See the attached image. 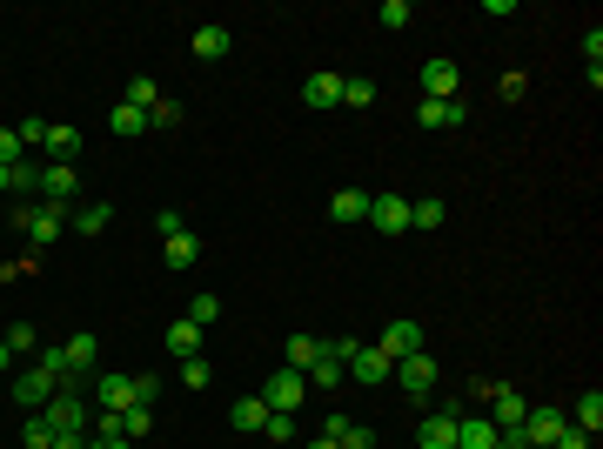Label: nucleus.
Segmentation results:
<instances>
[{
  "label": "nucleus",
  "instance_id": "nucleus-33",
  "mask_svg": "<svg viewBox=\"0 0 603 449\" xmlns=\"http://www.w3.org/2000/svg\"><path fill=\"white\" fill-rule=\"evenodd\" d=\"M108 128H114V135H148V114H141V108H128V101H121V108L108 114Z\"/></svg>",
  "mask_w": 603,
  "mask_h": 449
},
{
  "label": "nucleus",
  "instance_id": "nucleus-38",
  "mask_svg": "<svg viewBox=\"0 0 603 449\" xmlns=\"http://www.w3.org/2000/svg\"><path fill=\"white\" fill-rule=\"evenodd\" d=\"M27 449H54V423H47V416H27Z\"/></svg>",
  "mask_w": 603,
  "mask_h": 449
},
{
  "label": "nucleus",
  "instance_id": "nucleus-9",
  "mask_svg": "<svg viewBox=\"0 0 603 449\" xmlns=\"http://www.w3.org/2000/svg\"><path fill=\"white\" fill-rule=\"evenodd\" d=\"M389 376H396L409 396H429V389H436V356H429V349H416V356H402Z\"/></svg>",
  "mask_w": 603,
  "mask_h": 449
},
{
  "label": "nucleus",
  "instance_id": "nucleus-44",
  "mask_svg": "<svg viewBox=\"0 0 603 449\" xmlns=\"http://www.w3.org/2000/svg\"><path fill=\"white\" fill-rule=\"evenodd\" d=\"M21 155H27V148H21V135H14V128H0V168H14Z\"/></svg>",
  "mask_w": 603,
  "mask_h": 449
},
{
  "label": "nucleus",
  "instance_id": "nucleus-49",
  "mask_svg": "<svg viewBox=\"0 0 603 449\" xmlns=\"http://www.w3.org/2000/svg\"><path fill=\"white\" fill-rule=\"evenodd\" d=\"M155 396H161V382H155V376H134V403L155 409Z\"/></svg>",
  "mask_w": 603,
  "mask_h": 449
},
{
  "label": "nucleus",
  "instance_id": "nucleus-47",
  "mask_svg": "<svg viewBox=\"0 0 603 449\" xmlns=\"http://www.w3.org/2000/svg\"><path fill=\"white\" fill-rule=\"evenodd\" d=\"M342 449H376V429H369V423H349V436H342Z\"/></svg>",
  "mask_w": 603,
  "mask_h": 449
},
{
  "label": "nucleus",
  "instance_id": "nucleus-19",
  "mask_svg": "<svg viewBox=\"0 0 603 449\" xmlns=\"http://www.w3.org/2000/svg\"><path fill=\"white\" fill-rule=\"evenodd\" d=\"M456 449H496V423L490 416H456Z\"/></svg>",
  "mask_w": 603,
  "mask_h": 449
},
{
  "label": "nucleus",
  "instance_id": "nucleus-10",
  "mask_svg": "<svg viewBox=\"0 0 603 449\" xmlns=\"http://www.w3.org/2000/svg\"><path fill=\"white\" fill-rule=\"evenodd\" d=\"M463 94V68L456 61H423V101H456Z\"/></svg>",
  "mask_w": 603,
  "mask_h": 449
},
{
  "label": "nucleus",
  "instance_id": "nucleus-54",
  "mask_svg": "<svg viewBox=\"0 0 603 449\" xmlns=\"http://www.w3.org/2000/svg\"><path fill=\"white\" fill-rule=\"evenodd\" d=\"M302 449H342V443H329V436H315V443H302Z\"/></svg>",
  "mask_w": 603,
  "mask_h": 449
},
{
  "label": "nucleus",
  "instance_id": "nucleus-51",
  "mask_svg": "<svg viewBox=\"0 0 603 449\" xmlns=\"http://www.w3.org/2000/svg\"><path fill=\"white\" fill-rule=\"evenodd\" d=\"M88 449H134V443H114V436H88Z\"/></svg>",
  "mask_w": 603,
  "mask_h": 449
},
{
  "label": "nucleus",
  "instance_id": "nucleus-22",
  "mask_svg": "<svg viewBox=\"0 0 603 449\" xmlns=\"http://www.w3.org/2000/svg\"><path fill=\"white\" fill-rule=\"evenodd\" d=\"M302 101H309V108H335V101H342V74H309V81H302Z\"/></svg>",
  "mask_w": 603,
  "mask_h": 449
},
{
  "label": "nucleus",
  "instance_id": "nucleus-50",
  "mask_svg": "<svg viewBox=\"0 0 603 449\" xmlns=\"http://www.w3.org/2000/svg\"><path fill=\"white\" fill-rule=\"evenodd\" d=\"M54 449H88V436H67V429H54Z\"/></svg>",
  "mask_w": 603,
  "mask_h": 449
},
{
  "label": "nucleus",
  "instance_id": "nucleus-8",
  "mask_svg": "<svg viewBox=\"0 0 603 449\" xmlns=\"http://www.w3.org/2000/svg\"><path fill=\"white\" fill-rule=\"evenodd\" d=\"M563 429H570V416H563V409L530 403V416H523V429H516V436H523V443H557Z\"/></svg>",
  "mask_w": 603,
  "mask_h": 449
},
{
  "label": "nucleus",
  "instance_id": "nucleus-29",
  "mask_svg": "<svg viewBox=\"0 0 603 449\" xmlns=\"http://www.w3.org/2000/svg\"><path fill=\"white\" fill-rule=\"evenodd\" d=\"M443 215H449V208L436 202V195H423V202H409V228H416V235H429V228H443Z\"/></svg>",
  "mask_w": 603,
  "mask_h": 449
},
{
  "label": "nucleus",
  "instance_id": "nucleus-55",
  "mask_svg": "<svg viewBox=\"0 0 603 449\" xmlns=\"http://www.w3.org/2000/svg\"><path fill=\"white\" fill-rule=\"evenodd\" d=\"M523 449H550V443H523Z\"/></svg>",
  "mask_w": 603,
  "mask_h": 449
},
{
  "label": "nucleus",
  "instance_id": "nucleus-28",
  "mask_svg": "<svg viewBox=\"0 0 603 449\" xmlns=\"http://www.w3.org/2000/svg\"><path fill=\"white\" fill-rule=\"evenodd\" d=\"M329 215L335 222H369V195H362V188H342V195L329 202Z\"/></svg>",
  "mask_w": 603,
  "mask_h": 449
},
{
  "label": "nucleus",
  "instance_id": "nucleus-42",
  "mask_svg": "<svg viewBox=\"0 0 603 449\" xmlns=\"http://www.w3.org/2000/svg\"><path fill=\"white\" fill-rule=\"evenodd\" d=\"M14 135H21V148H41V141H47V121H41V114H27Z\"/></svg>",
  "mask_w": 603,
  "mask_h": 449
},
{
  "label": "nucleus",
  "instance_id": "nucleus-31",
  "mask_svg": "<svg viewBox=\"0 0 603 449\" xmlns=\"http://www.w3.org/2000/svg\"><path fill=\"white\" fill-rule=\"evenodd\" d=\"M188 322H195V329H215V322H222V302H215V289H201L195 302H188Z\"/></svg>",
  "mask_w": 603,
  "mask_h": 449
},
{
  "label": "nucleus",
  "instance_id": "nucleus-41",
  "mask_svg": "<svg viewBox=\"0 0 603 449\" xmlns=\"http://www.w3.org/2000/svg\"><path fill=\"white\" fill-rule=\"evenodd\" d=\"M349 423H356L349 409H329V416H322V436H329V443H342V436H349Z\"/></svg>",
  "mask_w": 603,
  "mask_h": 449
},
{
  "label": "nucleus",
  "instance_id": "nucleus-35",
  "mask_svg": "<svg viewBox=\"0 0 603 449\" xmlns=\"http://www.w3.org/2000/svg\"><path fill=\"white\" fill-rule=\"evenodd\" d=\"M7 349H14V356H34V349H41V336H34V322H14V329H7Z\"/></svg>",
  "mask_w": 603,
  "mask_h": 449
},
{
  "label": "nucleus",
  "instance_id": "nucleus-13",
  "mask_svg": "<svg viewBox=\"0 0 603 449\" xmlns=\"http://www.w3.org/2000/svg\"><path fill=\"white\" fill-rule=\"evenodd\" d=\"M456 416H463V409H429L423 429H416V443L423 449H456Z\"/></svg>",
  "mask_w": 603,
  "mask_h": 449
},
{
  "label": "nucleus",
  "instance_id": "nucleus-53",
  "mask_svg": "<svg viewBox=\"0 0 603 449\" xmlns=\"http://www.w3.org/2000/svg\"><path fill=\"white\" fill-rule=\"evenodd\" d=\"M7 369H14V349H7V342H0V376H7Z\"/></svg>",
  "mask_w": 603,
  "mask_h": 449
},
{
  "label": "nucleus",
  "instance_id": "nucleus-43",
  "mask_svg": "<svg viewBox=\"0 0 603 449\" xmlns=\"http://www.w3.org/2000/svg\"><path fill=\"white\" fill-rule=\"evenodd\" d=\"M181 382H188V389H208V382H215V369H208V362H181Z\"/></svg>",
  "mask_w": 603,
  "mask_h": 449
},
{
  "label": "nucleus",
  "instance_id": "nucleus-32",
  "mask_svg": "<svg viewBox=\"0 0 603 449\" xmlns=\"http://www.w3.org/2000/svg\"><path fill=\"white\" fill-rule=\"evenodd\" d=\"M342 101H349V108H369V101H376V81H369V74H342Z\"/></svg>",
  "mask_w": 603,
  "mask_h": 449
},
{
  "label": "nucleus",
  "instance_id": "nucleus-18",
  "mask_svg": "<svg viewBox=\"0 0 603 449\" xmlns=\"http://www.w3.org/2000/svg\"><path fill=\"white\" fill-rule=\"evenodd\" d=\"M389 369H396V362L382 356V349H369V342L349 356V376H356V382H389Z\"/></svg>",
  "mask_w": 603,
  "mask_h": 449
},
{
  "label": "nucleus",
  "instance_id": "nucleus-17",
  "mask_svg": "<svg viewBox=\"0 0 603 449\" xmlns=\"http://www.w3.org/2000/svg\"><path fill=\"white\" fill-rule=\"evenodd\" d=\"M54 389H61L54 376H41V369H21V376H14V403H21V409H41Z\"/></svg>",
  "mask_w": 603,
  "mask_h": 449
},
{
  "label": "nucleus",
  "instance_id": "nucleus-15",
  "mask_svg": "<svg viewBox=\"0 0 603 449\" xmlns=\"http://www.w3.org/2000/svg\"><path fill=\"white\" fill-rule=\"evenodd\" d=\"M201 336H208V329H195V322L181 315V322H168V336H161V349H168L175 362H195V356H201Z\"/></svg>",
  "mask_w": 603,
  "mask_h": 449
},
{
  "label": "nucleus",
  "instance_id": "nucleus-3",
  "mask_svg": "<svg viewBox=\"0 0 603 449\" xmlns=\"http://www.w3.org/2000/svg\"><path fill=\"white\" fill-rule=\"evenodd\" d=\"M523 416H530V396L510 389V382H490V423H496V436H516Z\"/></svg>",
  "mask_w": 603,
  "mask_h": 449
},
{
  "label": "nucleus",
  "instance_id": "nucleus-6",
  "mask_svg": "<svg viewBox=\"0 0 603 449\" xmlns=\"http://www.w3.org/2000/svg\"><path fill=\"white\" fill-rule=\"evenodd\" d=\"M21 228H27V235H34V248H54V242H61V235H67V208H21Z\"/></svg>",
  "mask_w": 603,
  "mask_h": 449
},
{
  "label": "nucleus",
  "instance_id": "nucleus-1",
  "mask_svg": "<svg viewBox=\"0 0 603 449\" xmlns=\"http://www.w3.org/2000/svg\"><path fill=\"white\" fill-rule=\"evenodd\" d=\"M61 349H67V382H61V389H88V382L101 376V336L81 329V336H67Z\"/></svg>",
  "mask_w": 603,
  "mask_h": 449
},
{
  "label": "nucleus",
  "instance_id": "nucleus-37",
  "mask_svg": "<svg viewBox=\"0 0 603 449\" xmlns=\"http://www.w3.org/2000/svg\"><path fill=\"white\" fill-rule=\"evenodd\" d=\"M376 21H382V27H409V21H416V7H409V0H382Z\"/></svg>",
  "mask_w": 603,
  "mask_h": 449
},
{
  "label": "nucleus",
  "instance_id": "nucleus-4",
  "mask_svg": "<svg viewBox=\"0 0 603 449\" xmlns=\"http://www.w3.org/2000/svg\"><path fill=\"white\" fill-rule=\"evenodd\" d=\"M47 423L67 429V436H88V423H94L88 396H74V389H54V396H47Z\"/></svg>",
  "mask_w": 603,
  "mask_h": 449
},
{
  "label": "nucleus",
  "instance_id": "nucleus-24",
  "mask_svg": "<svg viewBox=\"0 0 603 449\" xmlns=\"http://www.w3.org/2000/svg\"><path fill=\"white\" fill-rule=\"evenodd\" d=\"M315 356H322V336H289L282 342V369H302V376H309Z\"/></svg>",
  "mask_w": 603,
  "mask_h": 449
},
{
  "label": "nucleus",
  "instance_id": "nucleus-48",
  "mask_svg": "<svg viewBox=\"0 0 603 449\" xmlns=\"http://www.w3.org/2000/svg\"><path fill=\"white\" fill-rule=\"evenodd\" d=\"M523 88H530V74H523V68L503 74V101H523Z\"/></svg>",
  "mask_w": 603,
  "mask_h": 449
},
{
  "label": "nucleus",
  "instance_id": "nucleus-26",
  "mask_svg": "<svg viewBox=\"0 0 603 449\" xmlns=\"http://www.w3.org/2000/svg\"><path fill=\"white\" fill-rule=\"evenodd\" d=\"M228 423L242 429V436H255V429L268 423V403H262V396H242V403H228Z\"/></svg>",
  "mask_w": 603,
  "mask_h": 449
},
{
  "label": "nucleus",
  "instance_id": "nucleus-14",
  "mask_svg": "<svg viewBox=\"0 0 603 449\" xmlns=\"http://www.w3.org/2000/svg\"><path fill=\"white\" fill-rule=\"evenodd\" d=\"M469 121V101L456 94V101H423L416 108V128H463Z\"/></svg>",
  "mask_w": 603,
  "mask_h": 449
},
{
  "label": "nucleus",
  "instance_id": "nucleus-45",
  "mask_svg": "<svg viewBox=\"0 0 603 449\" xmlns=\"http://www.w3.org/2000/svg\"><path fill=\"white\" fill-rule=\"evenodd\" d=\"M322 349H329V356H335V362H342V369H349V356H356L362 342H356V336H329V342H322Z\"/></svg>",
  "mask_w": 603,
  "mask_h": 449
},
{
  "label": "nucleus",
  "instance_id": "nucleus-40",
  "mask_svg": "<svg viewBox=\"0 0 603 449\" xmlns=\"http://www.w3.org/2000/svg\"><path fill=\"white\" fill-rule=\"evenodd\" d=\"M181 121V101H168V94H161L155 108H148V128H175Z\"/></svg>",
  "mask_w": 603,
  "mask_h": 449
},
{
  "label": "nucleus",
  "instance_id": "nucleus-16",
  "mask_svg": "<svg viewBox=\"0 0 603 449\" xmlns=\"http://www.w3.org/2000/svg\"><path fill=\"white\" fill-rule=\"evenodd\" d=\"M302 382H309V396H335V389L349 382V369H342V362H335L329 349H322V356L309 362V376H302Z\"/></svg>",
  "mask_w": 603,
  "mask_h": 449
},
{
  "label": "nucleus",
  "instance_id": "nucleus-36",
  "mask_svg": "<svg viewBox=\"0 0 603 449\" xmlns=\"http://www.w3.org/2000/svg\"><path fill=\"white\" fill-rule=\"evenodd\" d=\"M148 423H155V409H148V403L121 409V429H128V443H141V436H148Z\"/></svg>",
  "mask_w": 603,
  "mask_h": 449
},
{
  "label": "nucleus",
  "instance_id": "nucleus-30",
  "mask_svg": "<svg viewBox=\"0 0 603 449\" xmlns=\"http://www.w3.org/2000/svg\"><path fill=\"white\" fill-rule=\"evenodd\" d=\"M34 369L54 376V382H67V349H61V342H41V349H34Z\"/></svg>",
  "mask_w": 603,
  "mask_h": 449
},
{
  "label": "nucleus",
  "instance_id": "nucleus-46",
  "mask_svg": "<svg viewBox=\"0 0 603 449\" xmlns=\"http://www.w3.org/2000/svg\"><path fill=\"white\" fill-rule=\"evenodd\" d=\"M155 228H161V242H168V235H188V222H181V208H161V215H155Z\"/></svg>",
  "mask_w": 603,
  "mask_h": 449
},
{
  "label": "nucleus",
  "instance_id": "nucleus-52",
  "mask_svg": "<svg viewBox=\"0 0 603 449\" xmlns=\"http://www.w3.org/2000/svg\"><path fill=\"white\" fill-rule=\"evenodd\" d=\"M0 195H14V168H0Z\"/></svg>",
  "mask_w": 603,
  "mask_h": 449
},
{
  "label": "nucleus",
  "instance_id": "nucleus-11",
  "mask_svg": "<svg viewBox=\"0 0 603 449\" xmlns=\"http://www.w3.org/2000/svg\"><path fill=\"white\" fill-rule=\"evenodd\" d=\"M369 222L382 235H409V195H369Z\"/></svg>",
  "mask_w": 603,
  "mask_h": 449
},
{
  "label": "nucleus",
  "instance_id": "nucleus-12",
  "mask_svg": "<svg viewBox=\"0 0 603 449\" xmlns=\"http://www.w3.org/2000/svg\"><path fill=\"white\" fill-rule=\"evenodd\" d=\"M94 409H134V376H121V369H108V376H94Z\"/></svg>",
  "mask_w": 603,
  "mask_h": 449
},
{
  "label": "nucleus",
  "instance_id": "nucleus-23",
  "mask_svg": "<svg viewBox=\"0 0 603 449\" xmlns=\"http://www.w3.org/2000/svg\"><path fill=\"white\" fill-rule=\"evenodd\" d=\"M108 222H114V208H108V202H81V208H67V228H81V235H101Z\"/></svg>",
  "mask_w": 603,
  "mask_h": 449
},
{
  "label": "nucleus",
  "instance_id": "nucleus-5",
  "mask_svg": "<svg viewBox=\"0 0 603 449\" xmlns=\"http://www.w3.org/2000/svg\"><path fill=\"white\" fill-rule=\"evenodd\" d=\"M262 403L282 409V416H295V409L309 403V382H302V369H275V376H268V389H262Z\"/></svg>",
  "mask_w": 603,
  "mask_h": 449
},
{
  "label": "nucleus",
  "instance_id": "nucleus-7",
  "mask_svg": "<svg viewBox=\"0 0 603 449\" xmlns=\"http://www.w3.org/2000/svg\"><path fill=\"white\" fill-rule=\"evenodd\" d=\"M376 349L389 362H402V356H416V349H429V336H423V322H409V315H402V322H389V329H382Z\"/></svg>",
  "mask_w": 603,
  "mask_h": 449
},
{
  "label": "nucleus",
  "instance_id": "nucleus-20",
  "mask_svg": "<svg viewBox=\"0 0 603 449\" xmlns=\"http://www.w3.org/2000/svg\"><path fill=\"white\" fill-rule=\"evenodd\" d=\"M41 155H47V161H74V155H81V128H61V121H47Z\"/></svg>",
  "mask_w": 603,
  "mask_h": 449
},
{
  "label": "nucleus",
  "instance_id": "nucleus-21",
  "mask_svg": "<svg viewBox=\"0 0 603 449\" xmlns=\"http://www.w3.org/2000/svg\"><path fill=\"white\" fill-rule=\"evenodd\" d=\"M161 262H168L175 275H188L201 262V242H195V235H168V242H161Z\"/></svg>",
  "mask_w": 603,
  "mask_h": 449
},
{
  "label": "nucleus",
  "instance_id": "nucleus-27",
  "mask_svg": "<svg viewBox=\"0 0 603 449\" xmlns=\"http://www.w3.org/2000/svg\"><path fill=\"white\" fill-rule=\"evenodd\" d=\"M228 47H235V34H228V27H195V61H222Z\"/></svg>",
  "mask_w": 603,
  "mask_h": 449
},
{
  "label": "nucleus",
  "instance_id": "nucleus-25",
  "mask_svg": "<svg viewBox=\"0 0 603 449\" xmlns=\"http://www.w3.org/2000/svg\"><path fill=\"white\" fill-rule=\"evenodd\" d=\"M563 416H570V429H583V436H597V429H603V396L590 389V396H577V409H563Z\"/></svg>",
  "mask_w": 603,
  "mask_h": 449
},
{
  "label": "nucleus",
  "instance_id": "nucleus-2",
  "mask_svg": "<svg viewBox=\"0 0 603 449\" xmlns=\"http://www.w3.org/2000/svg\"><path fill=\"white\" fill-rule=\"evenodd\" d=\"M41 202L47 208H81V175H74V161H47L41 168Z\"/></svg>",
  "mask_w": 603,
  "mask_h": 449
},
{
  "label": "nucleus",
  "instance_id": "nucleus-34",
  "mask_svg": "<svg viewBox=\"0 0 603 449\" xmlns=\"http://www.w3.org/2000/svg\"><path fill=\"white\" fill-rule=\"evenodd\" d=\"M155 101H161L155 74H134V81H128V108H141V114H148V108H155Z\"/></svg>",
  "mask_w": 603,
  "mask_h": 449
},
{
  "label": "nucleus",
  "instance_id": "nucleus-39",
  "mask_svg": "<svg viewBox=\"0 0 603 449\" xmlns=\"http://www.w3.org/2000/svg\"><path fill=\"white\" fill-rule=\"evenodd\" d=\"M268 443H295V416H282V409H268Z\"/></svg>",
  "mask_w": 603,
  "mask_h": 449
}]
</instances>
